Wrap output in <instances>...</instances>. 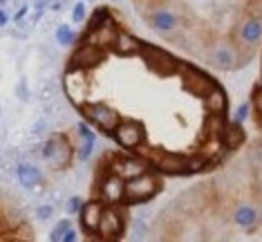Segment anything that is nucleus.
I'll return each instance as SVG.
<instances>
[{"label": "nucleus", "mask_w": 262, "mask_h": 242, "mask_svg": "<svg viewBox=\"0 0 262 242\" xmlns=\"http://www.w3.org/2000/svg\"><path fill=\"white\" fill-rule=\"evenodd\" d=\"M141 43H144V40H139L135 34H130V32H126V29L119 27V32H117L115 40H112L110 50L115 52V54H119V56H139Z\"/></svg>", "instance_id": "a211bd4d"}, {"label": "nucleus", "mask_w": 262, "mask_h": 242, "mask_svg": "<svg viewBox=\"0 0 262 242\" xmlns=\"http://www.w3.org/2000/svg\"><path fill=\"white\" fill-rule=\"evenodd\" d=\"M152 164H155V168H157V173H162V175L186 177V157H182V155L157 150V155L152 157Z\"/></svg>", "instance_id": "2eb2a0df"}, {"label": "nucleus", "mask_w": 262, "mask_h": 242, "mask_svg": "<svg viewBox=\"0 0 262 242\" xmlns=\"http://www.w3.org/2000/svg\"><path fill=\"white\" fill-rule=\"evenodd\" d=\"M164 188V180L157 177L152 170L133 177V180H126V197H123V204L135 206V204H146L157 195Z\"/></svg>", "instance_id": "f03ea898"}, {"label": "nucleus", "mask_w": 262, "mask_h": 242, "mask_svg": "<svg viewBox=\"0 0 262 242\" xmlns=\"http://www.w3.org/2000/svg\"><path fill=\"white\" fill-rule=\"evenodd\" d=\"M0 23H3V25H7V23H9V11H7V7H3V11H0Z\"/></svg>", "instance_id": "c9c22d12"}, {"label": "nucleus", "mask_w": 262, "mask_h": 242, "mask_svg": "<svg viewBox=\"0 0 262 242\" xmlns=\"http://www.w3.org/2000/svg\"><path fill=\"white\" fill-rule=\"evenodd\" d=\"M97 193L99 200H103L105 204H123L126 197V180L117 173H108L103 177H97Z\"/></svg>", "instance_id": "9b49d317"}, {"label": "nucleus", "mask_w": 262, "mask_h": 242, "mask_svg": "<svg viewBox=\"0 0 262 242\" xmlns=\"http://www.w3.org/2000/svg\"><path fill=\"white\" fill-rule=\"evenodd\" d=\"M40 157L45 159L47 166L54 173H63V170L72 168V159H76V148L65 133H52L43 141V155Z\"/></svg>", "instance_id": "f257e3e1"}, {"label": "nucleus", "mask_w": 262, "mask_h": 242, "mask_svg": "<svg viewBox=\"0 0 262 242\" xmlns=\"http://www.w3.org/2000/svg\"><path fill=\"white\" fill-rule=\"evenodd\" d=\"M112 3H121V0H112Z\"/></svg>", "instance_id": "e433bc0d"}, {"label": "nucleus", "mask_w": 262, "mask_h": 242, "mask_svg": "<svg viewBox=\"0 0 262 242\" xmlns=\"http://www.w3.org/2000/svg\"><path fill=\"white\" fill-rule=\"evenodd\" d=\"M76 133H79L81 139H97V135H94V130L90 126H88L85 121H79L76 123Z\"/></svg>", "instance_id": "473e14b6"}, {"label": "nucleus", "mask_w": 262, "mask_h": 242, "mask_svg": "<svg viewBox=\"0 0 262 242\" xmlns=\"http://www.w3.org/2000/svg\"><path fill=\"white\" fill-rule=\"evenodd\" d=\"M220 141H222V144H224L231 152L237 150V148H240V146L244 144V141H247V133H244L242 123L235 121V119L229 121V123H226V128L222 130V135H220Z\"/></svg>", "instance_id": "aec40b11"}, {"label": "nucleus", "mask_w": 262, "mask_h": 242, "mask_svg": "<svg viewBox=\"0 0 262 242\" xmlns=\"http://www.w3.org/2000/svg\"><path fill=\"white\" fill-rule=\"evenodd\" d=\"M58 97V87H56V81H45V83H43V87H40V90H38V99H40V101H54V99Z\"/></svg>", "instance_id": "bb28decb"}, {"label": "nucleus", "mask_w": 262, "mask_h": 242, "mask_svg": "<svg viewBox=\"0 0 262 242\" xmlns=\"http://www.w3.org/2000/svg\"><path fill=\"white\" fill-rule=\"evenodd\" d=\"M206 63L220 70V72H235V70H240V65H237V47L226 43L213 45L211 54L206 56Z\"/></svg>", "instance_id": "f8f14e48"}, {"label": "nucleus", "mask_w": 262, "mask_h": 242, "mask_svg": "<svg viewBox=\"0 0 262 242\" xmlns=\"http://www.w3.org/2000/svg\"><path fill=\"white\" fill-rule=\"evenodd\" d=\"M139 56L141 61L146 63L148 70H152L155 74L159 76H175L177 74V65H180V58L170 52L162 50L155 43H141V50H139Z\"/></svg>", "instance_id": "39448f33"}, {"label": "nucleus", "mask_w": 262, "mask_h": 242, "mask_svg": "<svg viewBox=\"0 0 262 242\" xmlns=\"http://www.w3.org/2000/svg\"><path fill=\"white\" fill-rule=\"evenodd\" d=\"M94 144H97V139H81L79 148H76V159H79L81 164H85L88 159L92 157V152H94Z\"/></svg>", "instance_id": "a878e982"}, {"label": "nucleus", "mask_w": 262, "mask_h": 242, "mask_svg": "<svg viewBox=\"0 0 262 242\" xmlns=\"http://www.w3.org/2000/svg\"><path fill=\"white\" fill-rule=\"evenodd\" d=\"M16 97H18L20 103H27L29 99H32V92H29V87H27V76H20L18 83H16Z\"/></svg>", "instance_id": "7c9ffc66"}, {"label": "nucleus", "mask_w": 262, "mask_h": 242, "mask_svg": "<svg viewBox=\"0 0 262 242\" xmlns=\"http://www.w3.org/2000/svg\"><path fill=\"white\" fill-rule=\"evenodd\" d=\"M47 128H50V119H47V117H43V119H38V121H34L32 128H29V137H32V139L43 137V135L47 133Z\"/></svg>", "instance_id": "c756f323"}, {"label": "nucleus", "mask_w": 262, "mask_h": 242, "mask_svg": "<svg viewBox=\"0 0 262 242\" xmlns=\"http://www.w3.org/2000/svg\"><path fill=\"white\" fill-rule=\"evenodd\" d=\"M182 16L177 14V11H172L168 7H157V9H152L150 14L146 16V23L150 25L152 29H157V32H175V29H180L182 27Z\"/></svg>", "instance_id": "4468645a"}, {"label": "nucleus", "mask_w": 262, "mask_h": 242, "mask_svg": "<svg viewBox=\"0 0 262 242\" xmlns=\"http://www.w3.org/2000/svg\"><path fill=\"white\" fill-rule=\"evenodd\" d=\"M103 211H105V202L103 200H90V202L83 204L81 209V229L92 238H101L99 229H101V220H103Z\"/></svg>", "instance_id": "ddd939ff"}, {"label": "nucleus", "mask_w": 262, "mask_h": 242, "mask_svg": "<svg viewBox=\"0 0 262 242\" xmlns=\"http://www.w3.org/2000/svg\"><path fill=\"white\" fill-rule=\"evenodd\" d=\"M112 139H115L121 148L137 150L146 141V128H144V123L133 121V119L121 121L119 123V128L115 130V135H112Z\"/></svg>", "instance_id": "1a4fd4ad"}, {"label": "nucleus", "mask_w": 262, "mask_h": 242, "mask_svg": "<svg viewBox=\"0 0 262 242\" xmlns=\"http://www.w3.org/2000/svg\"><path fill=\"white\" fill-rule=\"evenodd\" d=\"M155 164L150 162L148 157H130V155H115L112 159V173L121 175L123 180H133V177H139L148 173V170H152Z\"/></svg>", "instance_id": "6e6552de"}, {"label": "nucleus", "mask_w": 262, "mask_h": 242, "mask_svg": "<svg viewBox=\"0 0 262 242\" xmlns=\"http://www.w3.org/2000/svg\"><path fill=\"white\" fill-rule=\"evenodd\" d=\"M237 43L244 45H258L262 38V16L251 14L237 25Z\"/></svg>", "instance_id": "f3484780"}, {"label": "nucleus", "mask_w": 262, "mask_h": 242, "mask_svg": "<svg viewBox=\"0 0 262 242\" xmlns=\"http://www.w3.org/2000/svg\"><path fill=\"white\" fill-rule=\"evenodd\" d=\"M206 103V112L208 115H226V110H229V97H226L224 87H215L208 97L204 99Z\"/></svg>", "instance_id": "412c9836"}, {"label": "nucleus", "mask_w": 262, "mask_h": 242, "mask_svg": "<svg viewBox=\"0 0 262 242\" xmlns=\"http://www.w3.org/2000/svg\"><path fill=\"white\" fill-rule=\"evenodd\" d=\"M177 76L182 79V85L186 87L190 94H195V97H200V99H206L208 94L217 87L215 79H213L206 70H200L186 61H180V65H177Z\"/></svg>", "instance_id": "20e7f679"}, {"label": "nucleus", "mask_w": 262, "mask_h": 242, "mask_svg": "<svg viewBox=\"0 0 262 242\" xmlns=\"http://www.w3.org/2000/svg\"><path fill=\"white\" fill-rule=\"evenodd\" d=\"M54 209H56V204H52V202L40 204V206H36L34 215H36L38 222H47V220H52V217H54Z\"/></svg>", "instance_id": "c85d7f7f"}, {"label": "nucleus", "mask_w": 262, "mask_h": 242, "mask_svg": "<svg viewBox=\"0 0 262 242\" xmlns=\"http://www.w3.org/2000/svg\"><path fill=\"white\" fill-rule=\"evenodd\" d=\"M231 220H233L237 227L247 229V231H253V229L260 224V220H262V213L255 209L253 204H240V206H235L233 209Z\"/></svg>", "instance_id": "6ab92c4d"}, {"label": "nucleus", "mask_w": 262, "mask_h": 242, "mask_svg": "<svg viewBox=\"0 0 262 242\" xmlns=\"http://www.w3.org/2000/svg\"><path fill=\"white\" fill-rule=\"evenodd\" d=\"M251 108H253V103H251V101H249V103H242L240 108H237V112H235V121H240V123H242L249 115H251Z\"/></svg>", "instance_id": "f704fd0d"}, {"label": "nucleus", "mask_w": 262, "mask_h": 242, "mask_svg": "<svg viewBox=\"0 0 262 242\" xmlns=\"http://www.w3.org/2000/svg\"><path fill=\"white\" fill-rule=\"evenodd\" d=\"M128 222H130L128 204H123L121 209H119V204H105L99 235L103 240H119L128 231Z\"/></svg>", "instance_id": "423d86ee"}, {"label": "nucleus", "mask_w": 262, "mask_h": 242, "mask_svg": "<svg viewBox=\"0 0 262 242\" xmlns=\"http://www.w3.org/2000/svg\"><path fill=\"white\" fill-rule=\"evenodd\" d=\"M56 43L61 45V47H70L76 40V36H74V29L70 27V25H58L56 27Z\"/></svg>", "instance_id": "393cba45"}, {"label": "nucleus", "mask_w": 262, "mask_h": 242, "mask_svg": "<svg viewBox=\"0 0 262 242\" xmlns=\"http://www.w3.org/2000/svg\"><path fill=\"white\" fill-rule=\"evenodd\" d=\"M130 240H144L148 238V231H150V227H148V217L146 215H139L135 217L133 224H130Z\"/></svg>", "instance_id": "5701e85b"}, {"label": "nucleus", "mask_w": 262, "mask_h": 242, "mask_svg": "<svg viewBox=\"0 0 262 242\" xmlns=\"http://www.w3.org/2000/svg\"><path fill=\"white\" fill-rule=\"evenodd\" d=\"M72 20L74 23H83L85 20V3H76L72 9Z\"/></svg>", "instance_id": "72a5a7b5"}, {"label": "nucleus", "mask_w": 262, "mask_h": 242, "mask_svg": "<svg viewBox=\"0 0 262 242\" xmlns=\"http://www.w3.org/2000/svg\"><path fill=\"white\" fill-rule=\"evenodd\" d=\"M105 56L108 54H105L103 47L92 45V43H88V40H81V45L76 47L72 52V56H70L68 68L70 70H94L105 61Z\"/></svg>", "instance_id": "0eeeda50"}, {"label": "nucleus", "mask_w": 262, "mask_h": 242, "mask_svg": "<svg viewBox=\"0 0 262 242\" xmlns=\"http://www.w3.org/2000/svg\"><path fill=\"white\" fill-rule=\"evenodd\" d=\"M50 240L52 242H74L76 240V231L72 229V222H70V217H65V220L56 222V227L52 229V233H50Z\"/></svg>", "instance_id": "4be33fe9"}, {"label": "nucleus", "mask_w": 262, "mask_h": 242, "mask_svg": "<svg viewBox=\"0 0 262 242\" xmlns=\"http://www.w3.org/2000/svg\"><path fill=\"white\" fill-rule=\"evenodd\" d=\"M81 209H83V202H81V197H76V195H72L68 202H65V211H68V215L81 213Z\"/></svg>", "instance_id": "2f4dec72"}, {"label": "nucleus", "mask_w": 262, "mask_h": 242, "mask_svg": "<svg viewBox=\"0 0 262 242\" xmlns=\"http://www.w3.org/2000/svg\"><path fill=\"white\" fill-rule=\"evenodd\" d=\"M251 103L255 108V119H258V126L262 128V85H255L251 92Z\"/></svg>", "instance_id": "cd10ccee"}, {"label": "nucleus", "mask_w": 262, "mask_h": 242, "mask_svg": "<svg viewBox=\"0 0 262 242\" xmlns=\"http://www.w3.org/2000/svg\"><path fill=\"white\" fill-rule=\"evenodd\" d=\"M79 110H81L83 119L90 121L99 133L105 135V137H112L115 130L119 128V123H121L119 112L108 103H88L85 101L83 105H79Z\"/></svg>", "instance_id": "7ed1b4c3"}, {"label": "nucleus", "mask_w": 262, "mask_h": 242, "mask_svg": "<svg viewBox=\"0 0 262 242\" xmlns=\"http://www.w3.org/2000/svg\"><path fill=\"white\" fill-rule=\"evenodd\" d=\"M202 170H208V157H206V155L186 157V175L202 173Z\"/></svg>", "instance_id": "b1692460"}, {"label": "nucleus", "mask_w": 262, "mask_h": 242, "mask_svg": "<svg viewBox=\"0 0 262 242\" xmlns=\"http://www.w3.org/2000/svg\"><path fill=\"white\" fill-rule=\"evenodd\" d=\"M63 87H65V97L72 105H83L88 99V76L85 70H70L63 76Z\"/></svg>", "instance_id": "9d476101"}, {"label": "nucleus", "mask_w": 262, "mask_h": 242, "mask_svg": "<svg viewBox=\"0 0 262 242\" xmlns=\"http://www.w3.org/2000/svg\"><path fill=\"white\" fill-rule=\"evenodd\" d=\"M16 180H18V184L25 188L27 193H34L38 188V184L43 182V173H40L38 166H34L32 162H27V159H23V162L16 164Z\"/></svg>", "instance_id": "dca6fc26"}]
</instances>
